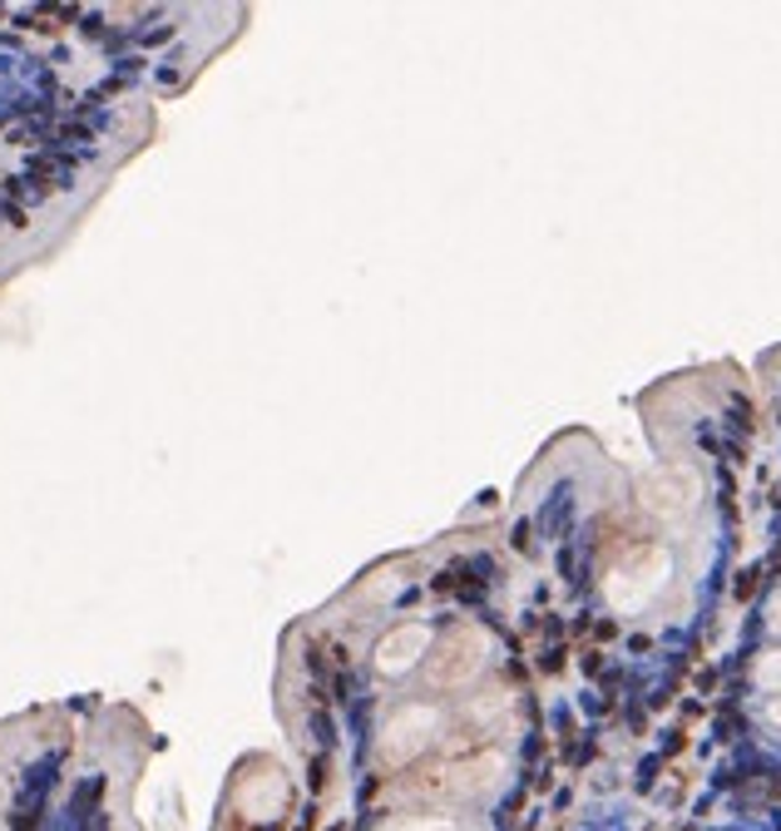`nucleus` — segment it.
Here are the masks:
<instances>
[{"instance_id": "obj_1", "label": "nucleus", "mask_w": 781, "mask_h": 831, "mask_svg": "<svg viewBox=\"0 0 781 831\" xmlns=\"http://www.w3.org/2000/svg\"><path fill=\"white\" fill-rule=\"evenodd\" d=\"M667 574H673V554H667L663 545H643V550H633L623 564H613L609 579H603V594H609L613 609L633 614V609H643L657 589H663Z\"/></svg>"}, {"instance_id": "obj_3", "label": "nucleus", "mask_w": 781, "mask_h": 831, "mask_svg": "<svg viewBox=\"0 0 781 831\" xmlns=\"http://www.w3.org/2000/svg\"><path fill=\"white\" fill-rule=\"evenodd\" d=\"M436 733H440V707H430V703L400 707L382 727V757L386 763H406V757H416Z\"/></svg>"}, {"instance_id": "obj_5", "label": "nucleus", "mask_w": 781, "mask_h": 831, "mask_svg": "<svg viewBox=\"0 0 781 831\" xmlns=\"http://www.w3.org/2000/svg\"><path fill=\"white\" fill-rule=\"evenodd\" d=\"M430 653V624H400V629H390L382 643H376V673H386V679H400V673H410L420 659Z\"/></svg>"}, {"instance_id": "obj_2", "label": "nucleus", "mask_w": 781, "mask_h": 831, "mask_svg": "<svg viewBox=\"0 0 781 831\" xmlns=\"http://www.w3.org/2000/svg\"><path fill=\"white\" fill-rule=\"evenodd\" d=\"M697 500H703V480L693 466H653L639 480V505L663 525H683L697 510Z\"/></svg>"}, {"instance_id": "obj_8", "label": "nucleus", "mask_w": 781, "mask_h": 831, "mask_svg": "<svg viewBox=\"0 0 781 831\" xmlns=\"http://www.w3.org/2000/svg\"><path fill=\"white\" fill-rule=\"evenodd\" d=\"M767 717H772V723L781 727V697H777V703H772V707H767Z\"/></svg>"}, {"instance_id": "obj_4", "label": "nucleus", "mask_w": 781, "mask_h": 831, "mask_svg": "<svg viewBox=\"0 0 781 831\" xmlns=\"http://www.w3.org/2000/svg\"><path fill=\"white\" fill-rule=\"evenodd\" d=\"M480 669H485V643H480V633H456V639L440 643L436 663H430V679H436V689H460V683H470Z\"/></svg>"}, {"instance_id": "obj_7", "label": "nucleus", "mask_w": 781, "mask_h": 831, "mask_svg": "<svg viewBox=\"0 0 781 831\" xmlns=\"http://www.w3.org/2000/svg\"><path fill=\"white\" fill-rule=\"evenodd\" d=\"M772 629H781V594L772 599Z\"/></svg>"}, {"instance_id": "obj_6", "label": "nucleus", "mask_w": 781, "mask_h": 831, "mask_svg": "<svg viewBox=\"0 0 781 831\" xmlns=\"http://www.w3.org/2000/svg\"><path fill=\"white\" fill-rule=\"evenodd\" d=\"M752 679H757V689L781 693V649H772V653H762V659H757Z\"/></svg>"}]
</instances>
